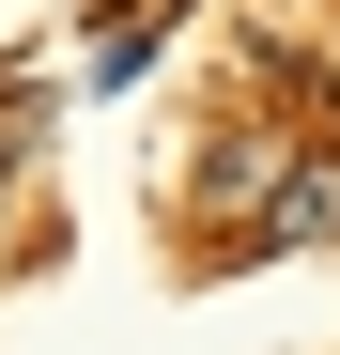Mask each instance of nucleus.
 <instances>
[{
	"label": "nucleus",
	"mask_w": 340,
	"mask_h": 355,
	"mask_svg": "<svg viewBox=\"0 0 340 355\" xmlns=\"http://www.w3.org/2000/svg\"><path fill=\"white\" fill-rule=\"evenodd\" d=\"M294 170H309V139H278V124H216V155H201V186H186V216H201V232H263Z\"/></svg>",
	"instance_id": "f257e3e1"
}]
</instances>
